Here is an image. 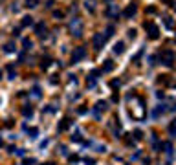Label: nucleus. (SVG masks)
<instances>
[{
	"label": "nucleus",
	"mask_w": 176,
	"mask_h": 165,
	"mask_svg": "<svg viewBox=\"0 0 176 165\" xmlns=\"http://www.w3.org/2000/svg\"><path fill=\"white\" fill-rule=\"evenodd\" d=\"M68 29H70V33H72V37L81 39L83 37V20L79 17H73L68 24Z\"/></svg>",
	"instance_id": "obj_1"
},
{
	"label": "nucleus",
	"mask_w": 176,
	"mask_h": 165,
	"mask_svg": "<svg viewBox=\"0 0 176 165\" xmlns=\"http://www.w3.org/2000/svg\"><path fill=\"white\" fill-rule=\"evenodd\" d=\"M114 31H116V29H114V26H108L107 29H105V39H110V37L114 35Z\"/></svg>",
	"instance_id": "obj_13"
},
{
	"label": "nucleus",
	"mask_w": 176,
	"mask_h": 165,
	"mask_svg": "<svg viewBox=\"0 0 176 165\" xmlns=\"http://www.w3.org/2000/svg\"><path fill=\"white\" fill-rule=\"evenodd\" d=\"M41 4V0H26V6L28 7H37Z\"/></svg>",
	"instance_id": "obj_14"
},
{
	"label": "nucleus",
	"mask_w": 176,
	"mask_h": 165,
	"mask_svg": "<svg viewBox=\"0 0 176 165\" xmlns=\"http://www.w3.org/2000/svg\"><path fill=\"white\" fill-rule=\"evenodd\" d=\"M107 2H110V0H107Z\"/></svg>",
	"instance_id": "obj_24"
},
{
	"label": "nucleus",
	"mask_w": 176,
	"mask_h": 165,
	"mask_svg": "<svg viewBox=\"0 0 176 165\" xmlns=\"http://www.w3.org/2000/svg\"><path fill=\"white\" fill-rule=\"evenodd\" d=\"M143 26H145V29H149V37H150V39H158L160 29H158V26H156V24H152V22H145Z\"/></svg>",
	"instance_id": "obj_5"
},
{
	"label": "nucleus",
	"mask_w": 176,
	"mask_h": 165,
	"mask_svg": "<svg viewBox=\"0 0 176 165\" xmlns=\"http://www.w3.org/2000/svg\"><path fill=\"white\" fill-rule=\"evenodd\" d=\"M84 7H86L88 13H95V9H97V4H95V0H84Z\"/></svg>",
	"instance_id": "obj_9"
},
{
	"label": "nucleus",
	"mask_w": 176,
	"mask_h": 165,
	"mask_svg": "<svg viewBox=\"0 0 176 165\" xmlns=\"http://www.w3.org/2000/svg\"><path fill=\"white\" fill-rule=\"evenodd\" d=\"M127 33H128V37H130V39H136V29H128Z\"/></svg>",
	"instance_id": "obj_21"
},
{
	"label": "nucleus",
	"mask_w": 176,
	"mask_h": 165,
	"mask_svg": "<svg viewBox=\"0 0 176 165\" xmlns=\"http://www.w3.org/2000/svg\"><path fill=\"white\" fill-rule=\"evenodd\" d=\"M46 31H48V28H46V24H44V22H37V24H35V33H37L39 37H46Z\"/></svg>",
	"instance_id": "obj_8"
},
{
	"label": "nucleus",
	"mask_w": 176,
	"mask_h": 165,
	"mask_svg": "<svg viewBox=\"0 0 176 165\" xmlns=\"http://www.w3.org/2000/svg\"><path fill=\"white\" fill-rule=\"evenodd\" d=\"M31 24H33V17H29V15H26V17L22 18L20 26H22V28H28V26H31Z\"/></svg>",
	"instance_id": "obj_11"
},
{
	"label": "nucleus",
	"mask_w": 176,
	"mask_h": 165,
	"mask_svg": "<svg viewBox=\"0 0 176 165\" xmlns=\"http://www.w3.org/2000/svg\"><path fill=\"white\" fill-rule=\"evenodd\" d=\"M7 70H9V79H15V77H17V72L13 70V64H9Z\"/></svg>",
	"instance_id": "obj_17"
},
{
	"label": "nucleus",
	"mask_w": 176,
	"mask_h": 165,
	"mask_svg": "<svg viewBox=\"0 0 176 165\" xmlns=\"http://www.w3.org/2000/svg\"><path fill=\"white\" fill-rule=\"evenodd\" d=\"M160 59H162V64H165V66H173V62H174V53H173V50H165V52H162Z\"/></svg>",
	"instance_id": "obj_3"
},
{
	"label": "nucleus",
	"mask_w": 176,
	"mask_h": 165,
	"mask_svg": "<svg viewBox=\"0 0 176 165\" xmlns=\"http://www.w3.org/2000/svg\"><path fill=\"white\" fill-rule=\"evenodd\" d=\"M53 6V0H48V2H46V7H52Z\"/></svg>",
	"instance_id": "obj_22"
},
{
	"label": "nucleus",
	"mask_w": 176,
	"mask_h": 165,
	"mask_svg": "<svg viewBox=\"0 0 176 165\" xmlns=\"http://www.w3.org/2000/svg\"><path fill=\"white\" fill-rule=\"evenodd\" d=\"M22 44H24V50H31V46H33V42L29 41V39H24Z\"/></svg>",
	"instance_id": "obj_16"
},
{
	"label": "nucleus",
	"mask_w": 176,
	"mask_h": 165,
	"mask_svg": "<svg viewBox=\"0 0 176 165\" xmlns=\"http://www.w3.org/2000/svg\"><path fill=\"white\" fill-rule=\"evenodd\" d=\"M15 50H17V46H15L13 41L11 42H6V46H4V52H6V53H13Z\"/></svg>",
	"instance_id": "obj_12"
},
{
	"label": "nucleus",
	"mask_w": 176,
	"mask_h": 165,
	"mask_svg": "<svg viewBox=\"0 0 176 165\" xmlns=\"http://www.w3.org/2000/svg\"><path fill=\"white\" fill-rule=\"evenodd\" d=\"M107 17H110V18H118V17H119V7H118V4H110V6L107 7Z\"/></svg>",
	"instance_id": "obj_6"
},
{
	"label": "nucleus",
	"mask_w": 176,
	"mask_h": 165,
	"mask_svg": "<svg viewBox=\"0 0 176 165\" xmlns=\"http://www.w3.org/2000/svg\"><path fill=\"white\" fill-rule=\"evenodd\" d=\"M0 79H2V72H0Z\"/></svg>",
	"instance_id": "obj_23"
},
{
	"label": "nucleus",
	"mask_w": 176,
	"mask_h": 165,
	"mask_svg": "<svg viewBox=\"0 0 176 165\" xmlns=\"http://www.w3.org/2000/svg\"><path fill=\"white\" fill-rule=\"evenodd\" d=\"M136 13H138V6H136V4H130V6L123 11V17L125 18H132Z\"/></svg>",
	"instance_id": "obj_7"
},
{
	"label": "nucleus",
	"mask_w": 176,
	"mask_h": 165,
	"mask_svg": "<svg viewBox=\"0 0 176 165\" xmlns=\"http://www.w3.org/2000/svg\"><path fill=\"white\" fill-rule=\"evenodd\" d=\"M114 68V64H112V61H110V59H108V61H105V72H110V70H112Z\"/></svg>",
	"instance_id": "obj_15"
},
{
	"label": "nucleus",
	"mask_w": 176,
	"mask_h": 165,
	"mask_svg": "<svg viewBox=\"0 0 176 165\" xmlns=\"http://www.w3.org/2000/svg\"><path fill=\"white\" fill-rule=\"evenodd\" d=\"M163 22H165V26H167L169 29L173 28V20H171V17H165V18H163Z\"/></svg>",
	"instance_id": "obj_19"
},
{
	"label": "nucleus",
	"mask_w": 176,
	"mask_h": 165,
	"mask_svg": "<svg viewBox=\"0 0 176 165\" xmlns=\"http://www.w3.org/2000/svg\"><path fill=\"white\" fill-rule=\"evenodd\" d=\"M84 57H86V50H84L83 46H79V48H73V52H72V62H73V64L81 62Z\"/></svg>",
	"instance_id": "obj_2"
},
{
	"label": "nucleus",
	"mask_w": 176,
	"mask_h": 165,
	"mask_svg": "<svg viewBox=\"0 0 176 165\" xmlns=\"http://www.w3.org/2000/svg\"><path fill=\"white\" fill-rule=\"evenodd\" d=\"M41 66H42V70H46L48 66H50V59L46 57V59H42V62H41Z\"/></svg>",
	"instance_id": "obj_20"
},
{
	"label": "nucleus",
	"mask_w": 176,
	"mask_h": 165,
	"mask_svg": "<svg viewBox=\"0 0 176 165\" xmlns=\"http://www.w3.org/2000/svg\"><path fill=\"white\" fill-rule=\"evenodd\" d=\"M105 35L103 33H95L94 35V39H92V44H94V50H101L103 48V44H105Z\"/></svg>",
	"instance_id": "obj_4"
},
{
	"label": "nucleus",
	"mask_w": 176,
	"mask_h": 165,
	"mask_svg": "<svg viewBox=\"0 0 176 165\" xmlns=\"http://www.w3.org/2000/svg\"><path fill=\"white\" fill-rule=\"evenodd\" d=\"M64 17L63 11H53V18H57V20H61V18Z\"/></svg>",
	"instance_id": "obj_18"
},
{
	"label": "nucleus",
	"mask_w": 176,
	"mask_h": 165,
	"mask_svg": "<svg viewBox=\"0 0 176 165\" xmlns=\"http://www.w3.org/2000/svg\"><path fill=\"white\" fill-rule=\"evenodd\" d=\"M123 52H125V42H121V41L116 42V44H114V53H116V55H121Z\"/></svg>",
	"instance_id": "obj_10"
}]
</instances>
